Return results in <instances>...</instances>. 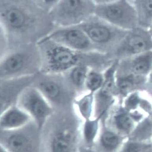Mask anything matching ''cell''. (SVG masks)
<instances>
[{
  "instance_id": "6",
  "label": "cell",
  "mask_w": 152,
  "mask_h": 152,
  "mask_svg": "<svg viewBox=\"0 0 152 152\" xmlns=\"http://www.w3.org/2000/svg\"><path fill=\"white\" fill-rule=\"evenodd\" d=\"M95 15L126 31L139 27L137 13L131 0H117L109 4L96 5Z\"/></svg>"
},
{
  "instance_id": "26",
  "label": "cell",
  "mask_w": 152,
  "mask_h": 152,
  "mask_svg": "<svg viewBox=\"0 0 152 152\" xmlns=\"http://www.w3.org/2000/svg\"><path fill=\"white\" fill-rule=\"evenodd\" d=\"M41 9L49 13L59 3L61 0H33Z\"/></svg>"
},
{
  "instance_id": "9",
  "label": "cell",
  "mask_w": 152,
  "mask_h": 152,
  "mask_svg": "<svg viewBox=\"0 0 152 152\" xmlns=\"http://www.w3.org/2000/svg\"><path fill=\"white\" fill-rule=\"evenodd\" d=\"M49 45L45 53L48 69L53 72H61L77 66L81 55L77 51L45 36L42 39Z\"/></svg>"
},
{
  "instance_id": "29",
  "label": "cell",
  "mask_w": 152,
  "mask_h": 152,
  "mask_svg": "<svg viewBox=\"0 0 152 152\" xmlns=\"http://www.w3.org/2000/svg\"><path fill=\"white\" fill-rule=\"evenodd\" d=\"M79 152H96L92 148H88L81 145Z\"/></svg>"
},
{
  "instance_id": "30",
  "label": "cell",
  "mask_w": 152,
  "mask_h": 152,
  "mask_svg": "<svg viewBox=\"0 0 152 152\" xmlns=\"http://www.w3.org/2000/svg\"><path fill=\"white\" fill-rule=\"evenodd\" d=\"M148 31H149V33L151 34V36L152 37V24L151 26H150V27L148 29Z\"/></svg>"
},
{
  "instance_id": "25",
  "label": "cell",
  "mask_w": 152,
  "mask_h": 152,
  "mask_svg": "<svg viewBox=\"0 0 152 152\" xmlns=\"http://www.w3.org/2000/svg\"><path fill=\"white\" fill-rule=\"evenodd\" d=\"M88 72L87 67L84 66L77 65L72 69L70 78L73 84L77 87L85 85Z\"/></svg>"
},
{
  "instance_id": "15",
  "label": "cell",
  "mask_w": 152,
  "mask_h": 152,
  "mask_svg": "<svg viewBox=\"0 0 152 152\" xmlns=\"http://www.w3.org/2000/svg\"><path fill=\"white\" fill-rule=\"evenodd\" d=\"M31 117L18 106H12L1 113L0 129L9 131L21 128L32 121Z\"/></svg>"
},
{
  "instance_id": "31",
  "label": "cell",
  "mask_w": 152,
  "mask_h": 152,
  "mask_svg": "<svg viewBox=\"0 0 152 152\" xmlns=\"http://www.w3.org/2000/svg\"><path fill=\"white\" fill-rule=\"evenodd\" d=\"M145 152H152V146L149 148Z\"/></svg>"
},
{
  "instance_id": "1",
  "label": "cell",
  "mask_w": 152,
  "mask_h": 152,
  "mask_svg": "<svg viewBox=\"0 0 152 152\" xmlns=\"http://www.w3.org/2000/svg\"><path fill=\"white\" fill-rule=\"evenodd\" d=\"M0 22L6 34H27L55 27L33 0H0Z\"/></svg>"
},
{
  "instance_id": "14",
  "label": "cell",
  "mask_w": 152,
  "mask_h": 152,
  "mask_svg": "<svg viewBox=\"0 0 152 152\" xmlns=\"http://www.w3.org/2000/svg\"><path fill=\"white\" fill-rule=\"evenodd\" d=\"M128 138L108 127L102 119L100 132L92 148L96 152H118Z\"/></svg>"
},
{
  "instance_id": "16",
  "label": "cell",
  "mask_w": 152,
  "mask_h": 152,
  "mask_svg": "<svg viewBox=\"0 0 152 152\" xmlns=\"http://www.w3.org/2000/svg\"><path fill=\"white\" fill-rule=\"evenodd\" d=\"M116 77L118 102L122 103L128 96L136 91H145L148 77L127 75Z\"/></svg>"
},
{
  "instance_id": "8",
  "label": "cell",
  "mask_w": 152,
  "mask_h": 152,
  "mask_svg": "<svg viewBox=\"0 0 152 152\" xmlns=\"http://www.w3.org/2000/svg\"><path fill=\"white\" fill-rule=\"evenodd\" d=\"M18 99V107L31 116L41 130L53 112V108L47 99L37 88L25 89Z\"/></svg>"
},
{
  "instance_id": "10",
  "label": "cell",
  "mask_w": 152,
  "mask_h": 152,
  "mask_svg": "<svg viewBox=\"0 0 152 152\" xmlns=\"http://www.w3.org/2000/svg\"><path fill=\"white\" fill-rule=\"evenodd\" d=\"M118 60L113 63L104 72V81L100 89L94 95L93 117L102 119L107 116L111 108L118 101L115 72Z\"/></svg>"
},
{
  "instance_id": "2",
  "label": "cell",
  "mask_w": 152,
  "mask_h": 152,
  "mask_svg": "<svg viewBox=\"0 0 152 152\" xmlns=\"http://www.w3.org/2000/svg\"><path fill=\"white\" fill-rule=\"evenodd\" d=\"M82 126L68 119L46 123L41 129V152H79Z\"/></svg>"
},
{
  "instance_id": "18",
  "label": "cell",
  "mask_w": 152,
  "mask_h": 152,
  "mask_svg": "<svg viewBox=\"0 0 152 152\" xmlns=\"http://www.w3.org/2000/svg\"><path fill=\"white\" fill-rule=\"evenodd\" d=\"M101 119L93 118L84 121L82 126V145L92 148L101 128Z\"/></svg>"
},
{
  "instance_id": "3",
  "label": "cell",
  "mask_w": 152,
  "mask_h": 152,
  "mask_svg": "<svg viewBox=\"0 0 152 152\" xmlns=\"http://www.w3.org/2000/svg\"><path fill=\"white\" fill-rule=\"evenodd\" d=\"M79 26L98 51L106 53L111 51L129 32L111 25L95 15Z\"/></svg>"
},
{
  "instance_id": "19",
  "label": "cell",
  "mask_w": 152,
  "mask_h": 152,
  "mask_svg": "<svg viewBox=\"0 0 152 152\" xmlns=\"http://www.w3.org/2000/svg\"><path fill=\"white\" fill-rule=\"evenodd\" d=\"M138 17V26L148 30L152 24V0H131Z\"/></svg>"
},
{
  "instance_id": "21",
  "label": "cell",
  "mask_w": 152,
  "mask_h": 152,
  "mask_svg": "<svg viewBox=\"0 0 152 152\" xmlns=\"http://www.w3.org/2000/svg\"><path fill=\"white\" fill-rule=\"evenodd\" d=\"M94 93L85 94L75 101L76 107L80 117L83 121L93 118L94 112Z\"/></svg>"
},
{
  "instance_id": "17",
  "label": "cell",
  "mask_w": 152,
  "mask_h": 152,
  "mask_svg": "<svg viewBox=\"0 0 152 152\" xmlns=\"http://www.w3.org/2000/svg\"><path fill=\"white\" fill-rule=\"evenodd\" d=\"M28 57L24 53H13L8 56L1 63V77H7L23 70L27 64Z\"/></svg>"
},
{
  "instance_id": "32",
  "label": "cell",
  "mask_w": 152,
  "mask_h": 152,
  "mask_svg": "<svg viewBox=\"0 0 152 152\" xmlns=\"http://www.w3.org/2000/svg\"><path fill=\"white\" fill-rule=\"evenodd\" d=\"M0 148H1V150H0V152H7L5 149H3L1 147H0Z\"/></svg>"
},
{
  "instance_id": "27",
  "label": "cell",
  "mask_w": 152,
  "mask_h": 152,
  "mask_svg": "<svg viewBox=\"0 0 152 152\" xmlns=\"http://www.w3.org/2000/svg\"><path fill=\"white\" fill-rule=\"evenodd\" d=\"M145 91L152 98V70L148 77Z\"/></svg>"
},
{
  "instance_id": "23",
  "label": "cell",
  "mask_w": 152,
  "mask_h": 152,
  "mask_svg": "<svg viewBox=\"0 0 152 152\" xmlns=\"http://www.w3.org/2000/svg\"><path fill=\"white\" fill-rule=\"evenodd\" d=\"M104 81V72L101 73L97 70H91L88 72L85 85L89 92L95 94L102 87Z\"/></svg>"
},
{
  "instance_id": "11",
  "label": "cell",
  "mask_w": 152,
  "mask_h": 152,
  "mask_svg": "<svg viewBox=\"0 0 152 152\" xmlns=\"http://www.w3.org/2000/svg\"><path fill=\"white\" fill-rule=\"evenodd\" d=\"M145 116L131 112L123 106L122 103L114 104L107 115L102 119L106 125L120 134L129 137L138 123Z\"/></svg>"
},
{
  "instance_id": "13",
  "label": "cell",
  "mask_w": 152,
  "mask_h": 152,
  "mask_svg": "<svg viewBox=\"0 0 152 152\" xmlns=\"http://www.w3.org/2000/svg\"><path fill=\"white\" fill-rule=\"evenodd\" d=\"M152 70V50L118 61L115 77L134 75L148 77Z\"/></svg>"
},
{
  "instance_id": "5",
  "label": "cell",
  "mask_w": 152,
  "mask_h": 152,
  "mask_svg": "<svg viewBox=\"0 0 152 152\" xmlns=\"http://www.w3.org/2000/svg\"><path fill=\"white\" fill-rule=\"evenodd\" d=\"M0 147L7 152H41V130L32 121L15 130H1Z\"/></svg>"
},
{
  "instance_id": "22",
  "label": "cell",
  "mask_w": 152,
  "mask_h": 152,
  "mask_svg": "<svg viewBox=\"0 0 152 152\" xmlns=\"http://www.w3.org/2000/svg\"><path fill=\"white\" fill-rule=\"evenodd\" d=\"M37 88L48 100L56 101L61 96V88L58 84L53 81H42L39 83Z\"/></svg>"
},
{
  "instance_id": "12",
  "label": "cell",
  "mask_w": 152,
  "mask_h": 152,
  "mask_svg": "<svg viewBox=\"0 0 152 152\" xmlns=\"http://www.w3.org/2000/svg\"><path fill=\"white\" fill-rule=\"evenodd\" d=\"M47 36L54 41L76 51L89 49L98 51L79 26L57 27Z\"/></svg>"
},
{
  "instance_id": "4",
  "label": "cell",
  "mask_w": 152,
  "mask_h": 152,
  "mask_svg": "<svg viewBox=\"0 0 152 152\" xmlns=\"http://www.w3.org/2000/svg\"><path fill=\"white\" fill-rule=\"evenodd\" d=\"M92 0H61L49 13L55 27L79 26L95 15Z\"/></svg>"
},
{
  "instance_id": "28",
  "label": "cell",
  "mask_w": 152,
  "mask_h": 152,
  "mask_svg": "<svg viewBox=\"0 0 152 152\" xmlns=\"http://www.w3.org/2000/svg\"><path fill=\"white\" fill-rule=\"evenodd\" d=\"M96 5H104L114 2L117 0H92Z\"/></svg>"
},
{
  "instance_id": "33",
  "label": "cell",
  "mask_w": 152,
  "mask_h": 152,
  "mask_svg": "<svg viewBox=\"0 0 152 152\" xmlns=\"http://www.w3.org/2000/svg\"></svg>"
},
{
  "instance_id": "24",
  "label": "cell",
  "mask_w": 152,
  "mask_h": 152,
  "mask_svg": "<svg viewBox=\"0 0 152 152\" xmlns=\"http://www.w3.org/2000/svg\"><path fill=\"white\" fill-rule=\"evenodd\" d=\"M152 146L150 142L139 141L128 137L118 152H145Z\"/></svg>"
},
{
  "instance_id": "20",
  "label": "cell",
  "mask_w": 152,
  "mask_h": 152,
  "mask_svg": "<svg viewBox=\"0 0 152 152\" xmlns=\"http://www.w3.org/2000/svg\"><path fill=\"white\" fill-rule=\"evenodd\" d=\"M129 138L152 144V110L138 123Z\"/></svg>"
},
{
  "instance_id": "7",
  "label": "cell",
  "mask_w": 152,
  "mask_h": 152,
  "mask_svg": "<svg viewBox=\"0 0 152 152\" xmlns=\"http://www.w3.org/2000/svg\"><path fill=\"white\" fill-rule=\"evenodd\" d=\"M152 50V37L148 30L138 27L129 31L120 43L108 55L113 61Z\"/></svg>"
}]
</instances>
